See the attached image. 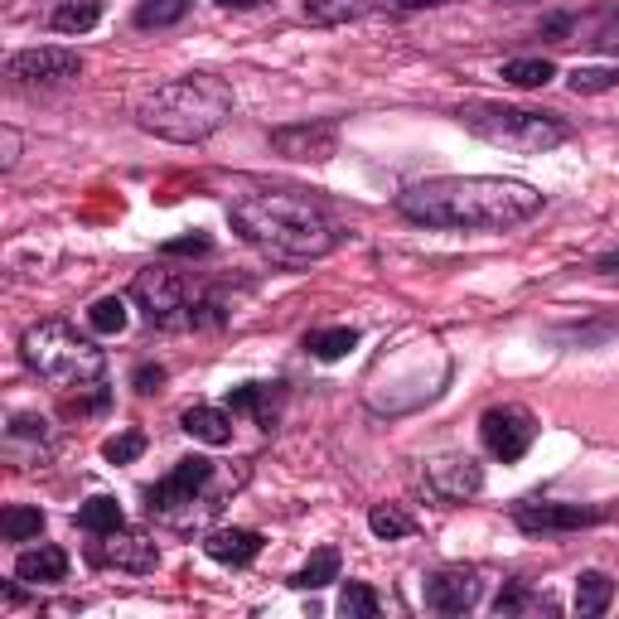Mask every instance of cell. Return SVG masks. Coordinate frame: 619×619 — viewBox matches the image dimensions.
<instances>
[{"label":"cell","mask_w":619,"mask_h":619,"mask_svg":"<svg viewBox=\"0 0 619 619\" xmlns=\"http://www.w3.org/2000/svg\"><path fill=\"white\" fill-rule=\"evenodd\" d=\"M378 10V0H306V20L310 24H349Z\"/></svg>","instance_id":"cell-20"},{"label":"cell","mask_w":619,"mask_h":619,"mask_svg":"<svg viewBox=\"0 0 619 619\" xmlns=\"http://www.w3.org/2000/svg\"><path fill=\"white\" fill-rule=\"evenodd\" d=\"M610 508L600 504H548V499H523L513 508V523L523 532H576L590 523H605Z\"/></svg>","instance_id":"cell-10"},{"label":"cell","mask_w":619,"mask_h":619,"mask_svg":"<svg viewBox=\"0 0 619 619\" xmlns=\"http://www.w3.org/2000/svg\"><path fill=\"white\" fill-rule=\"evenodd\" d=\"M306 349L320 363H334V358H344L349 349H358V330H349V324H334V330H314L306 334Z\"/></svg>","instance_id":"cell-22"},{"label":"cell","mask_w":619,"mask_h":619,"mask_svg":"<svg viewBox=\"0 0 619 619\" xmlns=\"http://www.w3.org/2000/svg\"><path fill=\"white\" fill-rule=\"evenodd\" d=\"M504 78L513 82V88H548V82L556 78V64L552 58H508Z\"/></svg>","instance_id":"cell-25"},{"label":"cell","mask_w":619,"mask_h":619,"mask_svg":"<svg viewBox=\"0 0 619 619\" xmlns=\"http://www.w3.org/2000/svg\"><path fill=\"white\" fill-rule=\"evenodd\" d=\"M233 117V88L213 73H189V78H175L165 88H155L141 102V126L161 141H209L223 121Z\"/></svg>","instance_id":"cell-3"},{"label":"cell","mask_w":619,"mask_h":619,"mask_svg":"<svg viewBox=\"0 0 619 619\" xmlns=\"http://www.w3.org/2000/svg\"><path fill=\"white\" fill-rule=\"evenodd\" d=\"M82 73V58L73 48L44 44V48H20V54L5 58V78L20 82V88H34V82H68Z\"/></svg>","instance_id":"cell-9"},{"label":"cell","mask_w":619,"mask_h":619,"mask_svg":"<svg viewBox=\"0 0 619 619\" xmlns=\"http://www.w3.org/2000/svg\"><path fill=\"white\" fill-rule=\"evenodd\" d=\"M368 528H373V538H383V542H402V538H411L417 532V523L402 513L397 504H378L368 513Z\"/></svg>","instance_id":"cell-26"},{"label":"cell","mask_w":619,"mask_h":619,"mask_svg":"<svg viewBox=\"0 0 619 619\" xmlns=\"http://www.w3.org/2000/svg\"><path fill=\"white\" fill-rule=\"evenodd\" d=\"M542 209V194L523 179L441 175L397 194V213L427 228H513Z\"/></svg>","instance_id":"cell-1"},{"label":"cell","mask_w":619,"mask_h":619,"mask_svg":"<svg viewBox=\"0 0 619 619\" xmlns=\"http://www.w3.org/2000/svg\"><path fill=\"white\" fill-rule=\"evenodd\" d=\"M64 576H68L64 548H30L15 556V581H24V586H58Z\"/></svg>","instance_id":"cell-16"},{"label":"cell","mask_w":619,"mask_h":619,"mask_svg":"<svg viewBox=\"0 0 619 619\" xmlns=\"http://www.w3.org/2000/svg\"><path fill=\"white\" fill-rule=\"evenodd\" d=\"M228 218L252 247L272 252L281 262H314L330 257L344 242L334 213L300 189H242L228 203Z\"/></svg>","instance_id":"cell-2"},{"label":"cell","mask_w":619,"mask_h":619,"mask_svg":"<svg viewBox=\"0 0 619 619\" xmlns=\"http://www.w3.org/2000/svg\"><path fill=\"white\" fill-rule=\"evenodd\" d=\"M421 479H427V494L435 504H465L484 489V469L469 455H435L427 460V475Z\"/></svg>","instance_id":"cell-11"},{"label":"cell","mask_w":619,"mask_h":619,"mask_svg":"<svg viewBox=\"0 0 619 619\" xmlns=\"http://www.w3.org/2000/svg\"><path fill=\"white\" fill-rule=\"evenodd\" d=\"M479 435H484V451L494 460H504V465H513V460L528 455V445L538 441V421H532L528 407H489L479 417Z\"/></svg>","instance_id":"cell-8"},{"label":"cell","mask_w":619,"mask_h":619,"mask_svg":"<svg viewBox=\"0 0 619 619\" xmlns=\"http://www.w3.org/2000/svg\"><path fill=\"white\" fill-rule=\"evenodd\" d=\"M218 5H228V10H257L262 0H218Z\"/></svg>","instance_id":"cell-40"},{"label":"cell","mask_w":619,"mask_h":619,"mask_svg":"<svg viewBox=\"0 0 619 619\" xmlns=\"http://www.w3.org/2000/svg\"><path fill=\"white\" fill-rule=\"evenodd\" d=\"M596 272H605V276H619V252H610V257H600V262H596Z\"/></svg>","instance_id":"cell-38"},{"label":"cell","mask_w":619,"mask_h":619,"mask_svg":"<svg viewBox=\"0 0 619 619\" xmlns=\"http://www.w3.org/2000/svg\"><path fill=\"white\" fill-rule=\"evenodd\" d=\"M179 427H185L194 441H203V445H228V441H233V411H223V407H189L185 417H179Z\"/></svg>","instance_id":"cell-17"},{"label":"cell","mask_w":619,"mask_h":619,"mask_svg":"<svg viewBox=\"0 0 619 619\" xmlns=\"http://www.w3.org/2000/svg\"><path fill=\"white\" fill-rule=\"evenodd\" d=\"M213 479H218L213 460H203V455L179 460V465L169 469L155 489H145V513L161 518V523H169V528H189V513H194V523H199V508H194V504H203V513H213V508H218V504L203 499Z\"/></svg>","instance_id":"cell-7"},{"label":"cell","mask_w":619,"mask_h":619,"mask_svg":"<svg viewBox=\"0 0 619 619\" xmlns=\"http://www.w3.org/2000/svg\"><path fill=\"white\" fill-rule=\"evenodd\" d=\"M97 20H102V5H97V0H68V5L54 10L58 34H82V30H92Z\"/></svg>","instance_id":"cell-28"},{"label":"cell","mask_w":619,"mask_h":619,"mask_svg":"<svg viewBox=\"0 0 619 619\" xmlns=\"http://www.w3.org/2000/svg\"><path fill=\"white\" fill-rule=\"evenodd\" d=\"M10 441H48L44 417H10Z\"/></svg>","instance_id":"cell-35"},{"label":"cell","mask_w":619,"mask_h":619,"mask_svg":"<svg viewBox=\"0 0 619 619\" xmlns=\"http://www.w3.org/2000/svg\"><path fill=\"white\" fill-rule=\"evenodd\" d=\"M20 354L30 363V373H40L44 383L64 387H102V373H107V354L92 344V339H82L73 330L68 320H44V324H30L20 339Z\"/></svg>","instance_id":"cell-4"},{"label":"cell","mask_w":619,"mask_h":619,"mask_svg":"<svg viewBox=\"0 0 619 619\" xmlns=\"http://www.w3.org/2000/svg\"><path fill=\"white\" fill-rule=\"evenodd\" d=\"M330 581H339V548H320L296 576H290V586L296 590H320V586H330Z\"/></svg>","instance_id":"cell-23"},{"label":"cell","mask_w":619,"mask_h":619,"mask_svg":"<svg viewBox=\"0 0 619 619\" xmlns=\"http://www.w3.org/2000/svg\"><path fill=\"white\" fill-rule=\"evenodd\" d=\"M141 451H145L141 431H121V435H112V441L102 445V455L112 460V465H131V460H141Z\"/></svg>","instance_id":"cell-33"},{"label":"cell","mask_w":619,"mask_h":619,"mask_svg":"<svg viewBox=\"0 0 619 619\" xmlns=\"http://www.w3.org/2000/svg\"><path fill=\"white\" fill-rule=\"evenodd\" d=\"M213 242H209V233H189V237H169L165 242V257H199V252H209Z\"/></svg>","instance_id":"cell-34"},{"label":"cell","mask_w":619,"mask_h":619,"mask_svg":"<svg viewBox=\"0 0 619 619\" xmlns=\"http://www.w3.org/2000/svg\"><path fill=\"white\" fill-rule=\"evenodd\" d=\"M460 121L465 131H475L479 141L504 145V151H523V155H542L556 151L572 131L566 121H556L548 112H528V107H499V102H469L460 107Z\"/></svg>","instance_id":"cell-5"},{"label":"cell","mask_w":619,"mask_h":619,"mask_svg":"<svg viewBox=\"0 0 619 619\" xmlns=\"http://www.w3.org/2000/svg\"><path fill=\"white\" fill-rule=\"evenodd\" d=\"M596 44L605 48V54H619V15L600 24V34H596Z\"/></svg>","instance_id":"cell-37"},{"label":"cell","mask_w":619,"mask_h":619,"mask_svg":"<svg viewBox=\"0 0 619 619\" xmlns=\"http://www.w3.org/2000/svg\"><path fill=\"white\" fill-rule=\"evenodd\" d=\"M194 0H141L136 5V24L141 30H165V24H179L189 15Z\"/></svg>","instance_id":"cell-27"},{"label":"cell","mask_w":619,"mask_h":619,"mask_svg":"<svg viewBox=\"0 0 619 619\" xmlns=\"http://www.w3.org/2000/svg\"><path fill=\"white\" fill-rule=\"evenodd\" d=\"M88 324H92L97 334H121V330H126V300H121V296H102V300H92Z\"/></svg>","instance_id":"cell-29"},{"label":"cell","mask_w":619,"mask_h":619,"mask_svg":"<svg viewBox=\"0 0 619 619\" xmlns=\"http://www.w3.org/2000/svg\"><path fill=\"white\" fill-rule=\"evenodd\" d=\"M131 300L145 310V320L161 324V330H203V324H223L228 310L218 300H199L189 290V281L179 272L151 266L131 281Z\"/></svg>","instance_id":"cell-6"},{"label":"cell","mask_w":619,"mask_h":619,"mask_svg":"<svg viewBox=\"0 0 619 619\" xmlns=\"http://www.w3.org/2000/svg\"><path fill=\"white\" fill-rule=\"evenodd\" d=\"M532 605H548V600L532 596L523 581H508L499 596H494V610H499V615H518V610H532Z\"/></svg>","instance_id":"cell-32"},{"label":"cell","mask_w":619,"mask_h":619,"mask_svg":"<svg viewBox=\"0 0 619 619\" xmlns=\"http://www.w3.org/2000/svg\"><path fill=\"white\" fill-rule=\"evenodd\" d=\"M272 151L286 161H330L339 151V126L334 121H296V126L272 131Z\"/></svg>","instance_id":"cell-14"},{"label":"cell","mask_w":619,"mask_h":619,"mask_svg":"<svg viewBox=\"0 0 619 619\" xmlns=\"http://www.w3.org/2000/svg\"><path fill=\"white\" fill-rule=\"evenodd\" d=\"M402 10H431V5H445V0H397Z\"/></svg>","instance_id":"cell-39"},{"label":"cell","mask_w":619,"mask_h":619,"mask_svg":"<svg viewBox=\"0 0 619 619\" xmlns=\"http://www.w3.org/2000/svg\"><path fill=\"white\" fill-rule=\"evenodd\" d=\"M78 528L92 532V538H107V532L126 528V518H121V504L112 499V494H97V499H88L78 508Z\"/></svg>","instance_id":"cell-19"},{"label":"cell","mask_w":619,"mask_h":619,"mask_svg":"<svg viewBox=\"0 0 619 619\" xmlns=\"http://www.w3.org/2000/svg\"><path fill=\"white\" fill-rule=\"evenodd\" d=\"M619 88V68H576L572 73V92H610Z\"/></svg>","instance_id":"cell-31"},{"label":"cell","mask_w":619,"mask_h":619,"mask_svg":"<svg viewBox=\"0 0 619 619\" xmlns=\"http://www.w3.org/2000/svg\"><path fill=\"white\" fill-rule=\"evenodd\" d=\"M484 596V581L475 566H441L427 576V605L435 615H465Z\"/></svg>","instance_id":"cell-13"},{"label":"cell","mask_w":619,"mask_h":619,"mask_svg":"<svg viewBox=\"0 0 619 619\" xmlns=\"http://www.w3.org/2000/svg\"><path fill=\"white\" fill-rule=\"evenodd\" d=\"M161 383H165L161 363H141V368H136V393H161Z\"/></svg>","instance_id":"cell-36"},{"label":"cell","mask_w":619,"mask_h":619,"mask_svg":"<svg viewBox=\"0 0 619 619\" xmlns=\"http://www.w3.org/2000/svg\"><path fill=\"white\" fill-rule=\"evenodd\" d=\"M615 600V581L605 572H581L576 576V610L581 615H605Z\"/></svg>","instance_id":"cell-21"},{"label":"cell","mask_w":619,"mask_h":619,"mask_svg":"<svg viewBox=\"0 0 619 619\" xmlns=\"http://www.w3.org/2000/svg\"><path fill=\"white\" fill-rule=\"evenodd\" d=\"M203 552L223 566H252L262 556V532L252 528H218L203 538Z\"/></svg>","instance_id":"cell-15"},{"label":"cell","mask_w":619,"mask_h":619,"mask_svg":"<svg viewBox=\"0 0 619 619\" xmlns=\"http://www.w3.org/2000/svg\"><path fill=\"white\" fill-rule=\"evenodd\" d=\"M40 532H44V513H40V508L10 504L5 513H0V538H5V542H30V538H40Z\"/></svg>","instance_id":"cell-24"},{"label":"cell","mask_w":619,"mask_h":619,"mask_svg":"<svg viewBox=\"0 0 619 619\" xmlns=\"http://www.w3.org/2000/svg\"><path fill=\"white\" fill-rule=\"evenodd\" d=\"M339 610H344L349 619H373L378 615V596H373V586H363V581H344Z\"/></svg>","instance_id":"cell-30"},{"label":"cell","mask_w":619,"mask_h":619,"mask_svg":"<svg viewBox=\"0 0 619 619\" xmlns=\"http://www.w3.org/2000/svg\"><path fill=\"white\" fill-rule=\"evenodd\" d=\"M88 562L92 566H117V572H155V562H161V548H155L145 532H126V528H117V532H107V538H97L92 548H88Z\"/></svg>","instance_id":"cell-12"},{"label":"cell","mask_w":619,"mask_h":619,"mask_svg":"<svg viewBox=\"0 0 619 619\" xmlns=\"http://www.w3.org/2000/svg\"><path fill=\"white\" fill-rule=\"evenodd\" d=\"M276 387V383H272ZM266 383H242V387H228V411H252V417L262 421L266 431L276 427V402H281V393H272Z\"/></svg>","instance_id":"cell-18"}]
</instances>
